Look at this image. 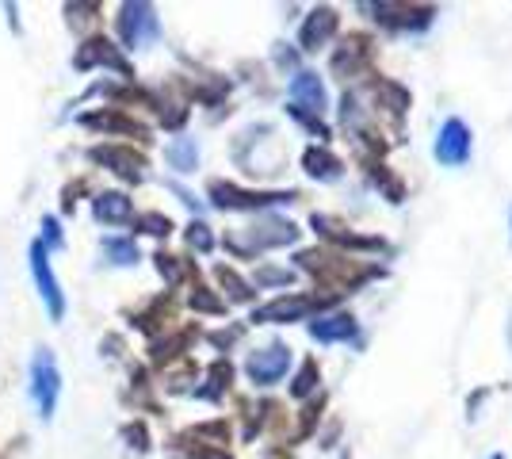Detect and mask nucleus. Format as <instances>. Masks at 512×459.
I'll use <instances>...</instances> for the list:
<instances>
[{"label": "nucleus", "mask_w": 512, "mask_h": 459, "mask_svg": "<svg viewBox=\"0 0 512 459\" xmlns=\"http://www.w3.org/2000/svg\"><path fill=\"white\" fill-rule=\"evenodd\" d=\"M371 92H375V100H383L386 111H394V115H406L409 104H413V96H409L402 85H394V81H375Z\"/></svg>", "instance_id": "412c9836"}, {"label": "nucleus", "mask_w": 512, "mask_h": 459, "mask_svg": "<svg viewBox=\"0 0 512 459\" xmlns=\"http://www.w3.org/2000/svg\"><path fill=\"white\" fill-rule=\"evenodd\" d=\"M318 306H325V299H310V295H283L272 299L268 306H260L253 314L256 326H287V322H299L306 314H314Z\"/></svg>", "instance_id": "423d86ee"}, {"label": "nucleus", "mask_w": 512, "mask_h": 459, "mask_svg": "<svg viewBox=\"0 0 512 459\" xmlns=\"http://www.w3.org/2000/svg\"><path fill=\"white\" fill-rule=\"evenodd\" d=\"M58 394H62V375H58V364H54V352L39 349L35 360H31V398L39 406V414L54 417Z\"/></svg>", "instance_id": "f03ea898"}, {"label": "nucleus", "mask_w": 512, "mask_h": 459, "mask_svg": "<svg viewBox=\"0 0 512 459\" xmlns=\"http://www.w3.org/2000/svg\"><path fill=\"white\" fill-rule=\"evenodd\" d=\"M371 12L390 31H425L436 16L432 4H371Z\"/></svg>", "instance_id": "0eeeda50"}, {"label": "nucleus", "mask_w": 512, "mask_h": 459, "mask_svg": "<svg viewBox=\"0 0 512 459\" xmlns=\"http://www.w3.org/2000/svg\"><path fill=\"white\" fill-rule=\"evenodd\" d=\"M43 245H62V230L54 219H43Z\"/></svg>", "instance_id": "7c9ffc66"}, {"label": "nucleus", "mask_w": 512, "mask_h": 459, "mask_svg": "<svg viewBox=\"0 0 512 459\" xmlns=\"http://www.w3.org/2000/svg\"><path fill=\"white\" fill-rule=\"evenodd\" d=\"M104 253L111 257V264H134L138 261V245L130 238H107Z\"/></svg>", "instance_id": "b1692460"}, {"label": "nucleus", "mask_w": 512, "mask_h": 459, "mask_svg": "<svg viewBox=\"0 0 512 459\" xmlns=\"http://www.w3.org/2000/svg\"><path fill=\"white\" fill-rule=\"evenodd\" d=\"M295 261H299V268L314 272L318 280H337L341 287H356V284H363V280H371V276H383L379 268H360V272H356L352 261L329 257V253H318V249H306V253H299Z\"/></svg>", "instance_id": "f257e3e1"}, {"label": "nucleus", "mask_w": 512, "mask_h": 459, "mask_svg": "<svg viewBox=\"0 0 512 459\" xmlns=\"http://www.w3.org/2000/svg\"><path fill=\"white\" fill-rule=\"evenodd\" d=\"M161 35V23L150 4H123L119 8V39L130 50H146Z\"/></svg>", "instance_id": "20e7f679"}, {"label": "nucleus", "mask_w": 512, "mask_h": 459, "mask_svg": "<svg viewBox=\"0 0 512 459\" xmlns=\"http://www.w3.org/2000/svg\"><path fill=\"white\" fill-rule=\"evenodd\" d=\"M325 108H329V96H325V85H321L318 73H295V81H291V111L321 119Z\"/></svg>", "instance_id": "9d476101"}, {"label": "nucleus", "mask_w": 512, "mask_h": 459, "mask_svg": "<svg viewBox=\"0 0 512 459\" xmlns=\"http://www.w3.org/2000/svg\"><path fill=\"white\" fill-rule=\"evenodd\" d=\"M214 276H218V284L230 291V299H234V303H249V299H253V284H249V280H241L234 268L218 264V268H214Z\"/></svg>", "instance_id": "4be33fe9"}, {"label": "nucleus", "mask_w": 512, "mask_h": 459, "mask_svg": "<svg viewBox=\"0 0 512 459\" xmlns=\"http://www.w3.org/2000/svg\"><path fill=\"white\" fill-rule=\"evenodd\" d=\"M299 199L295 192H245L226 180H211V203L222 211H256V207H276V203H291Z\"/></svg>", "instance_id": "7ed1b4c3"}, {"label": "nucleus", "mask_w": 512, "mask_h": 459, "mask_svg": "<svg viewBox=\"0 0 512 459\" xmlns=\"http://www.w3.org/2000/svg\"><path fill=\"white\" fill-rule=\"evenodd\" d=\"M490 459H501V456H490Z\"/></svg>", "instance_id": "473e14b6"}, {"label": "nucleus", "mask_w": 512, "mask_h": 459, "mask_svg": "<svg viewBox=\"0 0 512 459\" xmlns=\"http://www.w3.org/2000/svg\"><path fill=\"white\" fill-rule=\"evenodd\" d=\"M295 280V272H287V268H260L256 272V284H264V287H272V284H291Z\"/></svg>", "instance_id": "c756f323"}, {"label": "nucleus", "mask_w": 512, "mask_h": 459, "mask_svg": "<svg viewBox=\"0 0 512 459\" xmlns=\"http://www.w3.org/2000/svg\"><path fill=\"white\" fill-rule=\"evenodd\" d=\"M436 161L448 165V169H459L470 161V127L463 119H448L440 134H436Z\"/></svg>", "instance_id": "6e6552de"}, {"label": "nucleus", "mask_w": 512, "mask_h": 459, "mask_svg": "<svg viewBox=\"0 0 512 459\" xmlns=\"http://www.w3.org/2000/svg\"><path fill=\"white\" fill-rule=\"evenodd\" d=\"M192 306H195V310H203V314H222V310H226V306H222V299H218V295H211L207 287H195Z\"/></svg>", "instance_id": "cd10ccee"}, {"label": "nucleus", "mask_w": 512, "mask_h": 459, "mask_svg": "<svg viewBox=\"0 0 512 459\" xmlns=\"http://www.w3.org/2000/svg\"><path fill=\"white\" fill-rule=\"evenodd\" d=\"M31 276H35V287H39V295H43V303H46V310H50V318H54V322H62L65 299H62V291H58V280H54V272H50V261H46V245H43V241H35V245H31Z\"/></svg>", "instance_id": "1a4fd4ad"}, {"label": "nucleus", "mask_w": 512, "mask_h": 459, "mask_svg": "<svg viewBox=\"0 0 512 459\" xmlns=\"http://www.w3.org/2000/svg\"><path fill=\"white\" fill-rule=\"evenodd\" d=\"M138 230H142V234H153V238H169L172 222L165 219V215H142V219H138Z\"/></svg>", "instance_id": "bb28decb"}, {"label": "nucleus", "mask_w": 512, "mask_h": 459, "mask_svg": "<svg viewBox=\"0 0 512 459\" xmlns=\"http://www.w3.org/2000/svg\"><path fill=\"white\" fill-rule=\"evenodd\" d=\"M291 368V349L287 345H264V349H256L249 360H245V372L253 379L256 387H276L279 379L287 375Z\"/></svg>", "instance_id": "39448f33"}, {"label": "nucleus", "mask_w": 512, "mask_h": 459, "mask_svg": "<svg viewBox=\"0 0 512 459\" xmlns=\"http://www.w3.org/2000/svg\"><path fill=\"white\" fill-rule=\"evenodd\" d=\"M92 157H96L100 165H107L115 176L130 180V184H138V180L146 176V157H142V153H134V150H127V146H96V150H92Z\"/></svg>", "instance_id": "9b49d317"}, {"label": "nucleus", "mask_w": 512, "mask_h": 459, "mask_svg": "<svg viewBox=\"0 0 512 459\" xmlns=\"http://www.w3.org/2000/svg\"><path fill=\"white\" fill-rule=\"evenodd\" d=\"M314 230L325 234L329 241H337V245H348V249H363V253H371V249H383V238H367V234H356L352 226H344L341 219H333V215H314Z\"/></svg>", "instance_id": "ddd939ff"}, {"label": "nucleus", "mask_w": 512, "mask_h": 459, "mask_svg": "<svg viewBox=\"0 0 512 459\" xmlns=\"http://www.w3.org/2000/svg\"><path fill=\"white\" fill-rule=\"evenodd\" d=\"M81 123H85V127H96V131H119V134H134V138H146V127H138L134 119L119 115V111H104V115H85Z\"/></svg>", "instance_id": "aec40b11"}, {"label": "nucleus", "mask_w": 512, "mask_h": 459, "mask_svg": "<svg viewBox=\"0 0 512 459\" xmlns=\"http://www.w3.org/2000/svg\"><path fill=\"white\" fill-rule=\"evenodd\" d=\"M195 161H199V150H195L192 138H176L169 146V165L172 169H180V173H192Z\"/></svg>", "instance_id": "5701e85b"}, {"label": "nucleus", "mask_w": 512, "mask_h": 459, "mask_svg": "<svg viewBox=\"0 0 512 459\" xmlns=\"http://www.w3.org/2000/svg\"><path fill=\"white\" fill-rule=\"evenodd\" d=\"M302 169L314 176V180H337L344 169V161L337 153L325 150V146H310V150L302 153Z\"/></svg>", "instance_id": "f3484780"}, {"label": "nucleus", "mask_w": 512, "mask_h": 459, "mask_svg": "<svg viewBox=\"0 0 512 459\" xmlns=\"http://www.w3.org/2000/svg\"><path fill=\"white\" fill-rule=\"evenodd\" d=\"M367 58H371V43H367L363 35H352V39H348V43H344L341 50L333 54V69L348 77V73H356V69H360Z\"/></svg>", "instance_id": "a211bd4d"}, {"label": "nucleus", "mask_w": 512, "mask_h": 459, "mask_svg": "<svg viewBox=\"0 0 512 459\" xmlns=\"http://www.w3.org/2000/svg\"><path fill=\"white\" fill-rule=\"evenodd\" d=\"M77 66H81V69H88V66H111V69H119L123 77H130L127 58L119 54V46H111L107 39H88V43L81 46V54H77Z\"/></svg>", "instance_id": "dca6fc26"}, {"label": "nucleus", "mask_w": 512, "mask_h": 459, "mask_svg": "<svg viewBox=\"0 0 512 459\" xmlns=\"http://www.w3.org/2000/svg\"><path fill=\"white\" fill-rule=\"evenodd\" d=\"M509 226H512V219H509Z\"/></svg>", "instance_id": "72a5a7b5"}, {"label": "nucleus", "mask_w": 512, "mask_h": 459, "mask_svg": "<svg viewBox=\"0 0 512 459\" xmlns=\"http://www.w3.org/2000/svg\"><path fill=\"white\" fill-rule=\"evenodd\" d=\"M310 337L318 345H337V341H356L360 337V326L352 314H325L318 322H310Z\"/></svg>", "instance_id": "2eb2a0df"}, {"label": "nucleus", "mask_w": 512, "mask_h": 459, "mask_svg": "<svg viewBox=\"0 0 512 459\" xmlns=\"http://www.w3.org/2000/svg\"><path fill=\"white\" fill-rule=\"evenodd\" d=\"M249 238H253L249 249H276V245L299 241V226L287 219H276V215H268V219H260L253 230H249Z\"/></svg>", "instance_id": "4468645a"}, {"label": "nucleus", "mask_w": 512, "mask_h": 459, "mask_svg": "<svg viewBox=\"0 0 512 459\" xmlns=\"http://www.w3.org/2000/svg\"><path fill=\"white\" fill-rule=\"evenodd\" d=\"M318 383H321L318 360H306V364L299 368V375H295V383H291V394H295V398H306V394L314 391Z\"/></svg>", "instance_id": "393cba45"}, {"label": "nucleus", "mask_w": 512, "mask_h": 459, "mask_svg": "<svg viewBox=\"0 0 512 459\" xmlns=\"http://www.w3.org/2000/svg\"><path fill=\"white\" fill-rule=\"evenodd\" d=\"M92 215L107 226H123L130 219V199L123 192H104V196L92 203Z\"/></svg>", "instance_id": "6ab92c4d"}, {"label": "nucleus", "mask_w": 512, "mask_h": 459, "mask_svg": "<svg viewBox=\"0 0 512 459\" xmlns=\"http://www.w3.org/2000/svg\"><path fill=\"white\" fill-rule=\"evenodd\" d=\"M188 245H192V249H199V253H211V249H214L211 226H207V222H192V226H188Z\"/></svg>", "instance_id": "a878e982"}, {"label": "nucleus", "mask_w": 512, "mask_h": 459, "mask_svg": "<svg viewBox=\"0 0 512 459\" xmlns=\"http://www.w3.org/2000/svg\"><path fill=\"white\" fill-rule=\"evenodd\" d=\"M157 261V268H161V276L169 280V284H180L184 280V264L176 261V257H169V253H161V257H153Z\"/></svg>", "instance_id": "c85d7f7f"}, {"label": "nucleus", "mask_w": 512, "mask_h": 459, "mask_svg": "<svg viewBox=\"0 0 512 459\" xmlns=\"http://www.w3.org/2000/svg\"><path fill=\"white\" fill-rule=\"evenodd\" d=\"M127 440H134L130 448H138V452H146V448H150V444H146V429H142V425H130Z\"/></svg>", "instance_id": "2f4dec72"}, {"label": "nucleus", "mask_w": 512, "mask_h": 459, "mask_svg": "<svg viewBox=\"0 0 512 459\" xmlns=\"http://www.w3.org/2000/svg\"><path fill=\"white\" fill-rule=\"evenodd\" d=\"M337 23H341V16H337L333 8H314V12L306 16V23H302L299 46L306 50V54L321 50V46H325L329 39H333V35H337Z\"/></svg>", "instance_id": "f8f14e48"}]
</instances>
